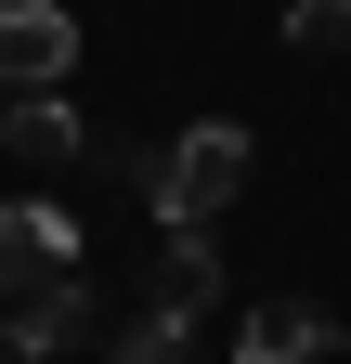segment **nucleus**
<instances>
[{"instance_id":"1","label":"nucleus","mask_w":351,"mask_h":364,"mask_svg":"<svg viewBox=\"0 0 351 364\" xmlns=\"http://www.w3.org/2000/svg\"><path fill=\"white\" fill-rule=\"evenodd\" d=\"M247 169H260L247 130H234V117H195L169 156H144V208H156V221H222V208L247 196Z\"/></svg>"},{"instance_id":"2","label":"nucleus","mask_w":351,"mask_h":364,"mask_svg":"<svg viewBox=\"0 0 351 364\" xmlns=\"http://www.w3.org/2000/svg\"><path fill=\"white\" fill-rule=\"evenodd\" d=\"M144 312H169V326H208V312H222V247H208V221H156Z\"/></svg>"},{"instance_id":"3","label":"nucleus","mask_w":351,"mask_h":364,"mask_svg":"<svg viewBox=\"0 0 351 364\" xmlns=\"http://www.w3.org/2000/svg\"><path fill=\"white\" fill-rule=\"evenodd\" d=\"M65 65H78L65 0H0V91H65Z\"/></svg>"},{"instance_id":"4","label":"nucleus","mask_w":351,"mask_h":364,"mask_svg":"<svg viewBox=\"0 0 351 364\" xmlns=\"http://www.w3.org/2000/svg\"><path fill=\"white\" fill-rule=\"evenodd\" d=\"M53 273H78V221L53 196H14V208H0V299L53 287Z\"/></svg>"},{"instance_id":"5","label":"nucleus","mask_w":351,"mask_h":364,"mask_svg":"<svg viewBox=\"0 0 351 364\" xmlns=\"http://www.w3.org/2000/svg\"><path fill=\"white\" fill-rule=\"evenodd\" d=\"M0 338H14L26 364H65V338H92V287H78V273H53V287L0 299Z\"/></svg>"},{"instance_id":"6","label":"nucleus","mask_w":351,"mask_h":364,"mask_svg":"<svg viewBox=\"0 0 351 364\" xmlns=\"http://www.w3.org/2000/svg\"><path fill=\"white\" fill-rule=\"evenodd\" d=\"M0 156L65 169V156H78V105H65V91H0Z\"/></svg>"},{"instance_id":"7","label":"nucleus","mask_w":351,"mask_h":364,"mask_svg":"<svg viewBox=\"0 0 351 364\" xmlns=\"http://www.w3.org/2000/svg\"><path fill=\"white\" fill-rule=\"evenodd\" d=\"M325 351V312L313 299H247L234 312V364H313Z\"/></svg>"},{"instance_id":"8","label":"nucleus","mask_w":351,"mask_h":364,"mask_svg":"<svg viewBox=\"0 0 351 364\" xmlns=\"http://www.w3.org/2000/svg\"><path fill=\"white\" fill-rule=\"evenodd\" d=\"M104 364H195V326H169V312H144V326H117Z\"/></svg>"},{"instance_id":"9","label":"nucleus","mask_w":351,"mask_h":364,"mask_svg":"<svg viewBox=\"0 0 351 364\" xmlns=\"http://www.w3.org/2000/svg\"><path fill=\"white\" fill-rule=\"evenodd\" d=\"M286 53H351V0H286Z\"/></svg>"}]
</instances>
